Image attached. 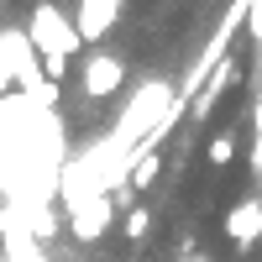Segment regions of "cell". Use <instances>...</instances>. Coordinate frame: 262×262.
I'll return each instance as SVG.
<instances>
[{
  "label": "cell",
  "mask_w": 262,
  "mask_h": 262,
  "mask_svg": "<svg viewBox=\"0 0 262 262\" xmlns=\"http://www.w3.org/2000/svg\"><path fill=\"white\" fill-rule=\"evenodd\" d=\"M79 84H84V95L90 100H111L121 84H126V58L116 53H90L79 63Z\"/></svg>",
  "instance_id": "obj_2"
},
{
  "label": "cell",
  "mask_w": 262,
  "mask_h": 262,
  "mask_svg": "<svg viewBox=\"0 0 262 262\" xmlns=\"http://www.w3.org/2000/svg\"><path fill=\"white\" fill-rule=\"evenodd\" d=\"M116 16H121V0H79V11H74V27L84 42H100L105 32L116 27Z\"/></svg>",
  "instance_id": "obj_5"
},
{
  "label": "cell",
  "mask_w": 262,
  "mask_h": 262,
  "mask_svg": "<svg viewBox=\"0 0 262 262\" xmlns=\"http://www.w3.org/2000/svg\"><path fill=\"white\" fill-rule=\"evenodd\" d=\"M226 242L231 247H252V242H262V200H257V194H252V200H236L231 210H226Z\"/></svg>",
  "instance_id": "obj_3"
},
{
  "label": "cell",
  "mask_w": 262,
  "mask_h": 262,
  "mask_svg": "<svg viewBox=\"0 0 262 262\" xmlns=\"http://www.w3.org/2000/svg\"><path fill=\"white\" fill-rule=\"evenodd\" d=\"M27 42H32V53L42 58V74H48V84H58L63 74H69V58L84 48L74 16L63 11L58 0H37V6H32V16H27Z\"/></svg>",
  "instance_id": "obj_1"
},
{
  "label": "cell",
  "mask_w": 262,
  "mask_h": 262,
  "mask_svg": "<svg viewBox=\"0 0 262 262\" xmlns=\"http://www.w3.org/2000/svg\"><path fill=\"white\" fill-rule=\"evenodd\" d=\"M257 200H262V194H257Z\"/></svg>",
  "instance_id": "obj_8"
},
{
  "label": "cell",
  "mask_w": 262,
  "mask_h": 262,
  "mask_svg": "<svg viewBox=\"0 0 262 262\" xmlns=\"http://www.w3.org/2000/svg\"><path fill=\"white\" fill-rule=\"evenodd\" d=\"M147 231H152V215H147V205H137V210L126 215V236H131V242H142Z\"/></svg>",
  "instance_id": "obj_7"
},
{
  "label": "cell",
  "mask_w": 262,
  "mask_h": 262,
  "mask_svg": "<svg viewBox=\"0 0 262 262\" xmlns=\"http://www.w3.org/2000/svg\"><path fill=\"white\" fill-rule=\"evenodd\" d=\"M111 221H116V194H100V200H90V205L69 210V226H74V236H79V242H100Z\"/></svg>",
  "instance_id": "obj_4"
},
{
  "label": "cell",
  "mask_w": 262,
  "mask_h": 262,
  "mask_svg": "<svg viewBox=\"0 0 262 262\" xmlns=\"http://www.w3.org/2000/svg\"><path fill=\"white\" fill-rule=\"evenodd\" d=\"M205 158H210L215 168H226V163L236 158V131H221V137H215V142L205 147Z\"/></svg>",
  "instance_id": "obj_6"
}]
</instances>
